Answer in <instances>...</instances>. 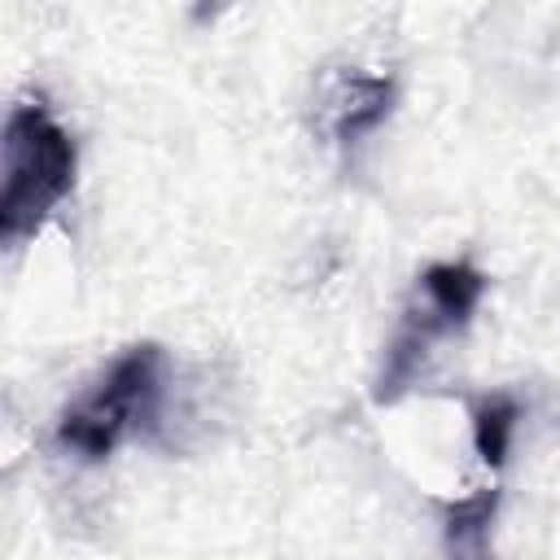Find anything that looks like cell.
<instances>
[{
  "mask_svg": "<svg viewBox=\"0 0 560 560\" xmlns=\"http://www.w3.org/2000/svg\"><path fill=\"white\" fill-rule=\"evenodd\" d=\"M162 381H166V354L153 341L127 346L61 416H57V446L101 464L114 455V446L131 433H144L162 416Z\"/></svg>",
  "mask_w": 560,
  "mask_h": 560,
  "instance_id": "7a4b0ae2",
  "label": "cell"
},
{
  "mask_svg": "<svg viewBox=\"0 0 560 560\" xmlns=\"http://www.w3.org/2000/svg\"><path fill=\"white\" fill-rule=\"evenodd\" d=\"M486 298V276L472 262H429L416 276L411 302L402 306L398 332L385 346L381 372H376V402H398L424 372L433 346L451 332H464Z\"/></svg>",
  "mask_w": 560,
  "mask_h": 560,
  "instance_id": "3957f363",
  "label": "cell"
},
{
  "mask_svg": "<svg viewBox=\"0 0 560 560\" xmlns=\"http://www.w3.org/2000/svg\"><path fill=\"white\" fill-rule=\"evenodd\" d=\"M472 420V446H477V459L486 468H503L508 451H512V433H516V420H521V407L512 394H486L472 402L468 411Z\"/></svg>",
  "mask_w": 560,
  "mask_h": 560,
  "instance_id": "5b68a950",
  "label": "cell"
},
{
  "mask_svg": "<svg viewBox=\"0 0 560 560\" xmlns=\"http://www.w3.org/2000/svg\"><path fill=\"white\" fill-rule=\"evenodd\" d=\"M394 79L363 70H332L319 88V127L337 149H354L368 140L394 109Z\"/></svg>",
  "mask_w": 560,
  "mask_h": 560,
  "instance_id": "277c9868",
  "label": "cell"
},
{
  "mask_svg": "<svg viewBox=\"0 0 560 560\" xmlns=\"http://www.w3.org/2000/svg\"><path fill=\"white\" fill-rule=\"evenodd\" d=\"M494 508H499V494L494 490H481L472 499H459L446 508V542L455 556H481V542H486V529L494 521Z\"/></svg>",
  "mask_w": 560,
  "mask_h": 560,
  "instance_id": "8992f818",
  "label": "cell"
},
{
  "mask_svg": "<svg viewBox=\"0 0 560 560\" xmlns=\"http://www.w3.org/2000/svg\"><path fill=\"white\" fill-rule=\"evenodd\" d=\"M74 140L44 96H26L4 118L0 140V241L18 249L74 188Z\"/></svg>",
  "mask_w": 560,
  "mask_h": 560,
  "instance_id": "6da1fadb",
  "label": "cell"
}]
</instances>
